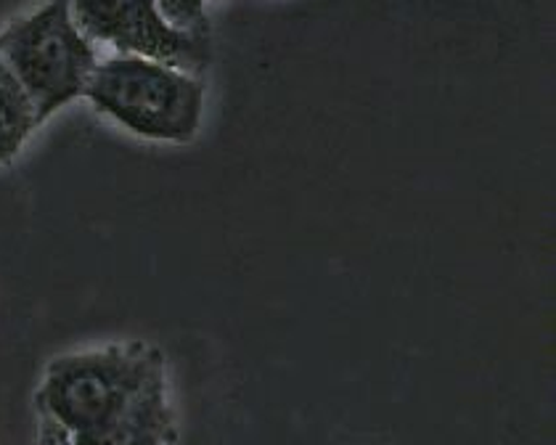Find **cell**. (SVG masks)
Listing matches in <instances>:
<instances>
[{
    "mask_svg": "<svg viewBox=\"0 0 556 445\" xmlns=\"http://www.w3.org/2000/svg\"><path fill=\"white\" fill-rule=\"evenodd\" d=\"M72 445H173L167 360L141 340L56 356L35 393Z\"/></svg>",
    "mask_w": 556,
    "mask_h": 445,
    "instance_id": "cell-1",
    "label": "cell"
},
{
    "mask_svg": "<svg viewBox=\"0 0 556 445\" xmlns=\"http://www.w3.org/2000/svg\"><path fill=\"white\" fill-rule=\"evenodd\" d=\"M0 56L33 101L40 125L86 96L101 62L93 40L77 27L70 0H48L11 22L0 33Z\"/></svg>",
    "mask_w": 556,
    "mask_h": 445,
    "instance_id": "cell-3",
    "label": "cell"
},
{
    "mask_svg": "<svg viewBox=\"0 0 556 445\" xmlns=\"http://www.w3.org/2000/svg\"><path fill=\"white\" fill-rule=\"evenodd\" d=\"M77 27L93 43L147 56L186 72L210 62V33H186L162 16L156 0H70Z\"/></svg>",
    "mask_w": 556,
    "mask_h": 445,
    "instance_id": "cell-4",
    "label": "cell"
},
{
    "mask_svg": "<svg viewBox=\"0 0 556 445\" xmlns=\"http://www.w3.org/2000/svg\"><path fill=\"white\" fill-rule=\"evenodd\" d=\"M156 3L173 27L186 33H210L207 11H204L207 0H156Z\"/></svg>",
    "mask_w": 556,
    "mask_h": 445,
    "instance_id": "cell-6",
    "label": "cell"
},
{
    "mask_svg": "<svg viewBox=\"0 0 556 445\" xmlns=\"http://www.w3.org/2000/svg\"><path fill=\"white\" fill-rule=\"evenodd\" d=\"M40 417V414H38ZM35 445H72L70 437L64 435L62 427H56L48 417H40L38 422V441Z\"/></svg>",
    "mask_w": 556,
    "mask_h": 445,
    "instance_id": "cell-7",
    "label": "cell"
},
{
    "mask_svg": "<svg viewBox=\"0 0 556 445\" xmlns=\"http://www.w3.org/2000/svg\"><path fill=\"white\" fill-rule=\"evenodd\" d=\"M40 128L33 101L0 56V165L14 160Z\"/></svg>",
    "mask_w": 556,
    "mask_h": 445,
    "instance_id": "cell-5",
    "label": "cell"
},
{
    "mask_svg": "<svg viewBox=\"0 0 556 445\" xmlns=\"http://www.w3.org/2000/svg\"><path fill=\"white\" fill-rule=\"evenodd\" d=\"M93 110L128 134L160 143H191L202 128L204 86L191 72L147 56L104 59L86 96Z\"/></svg>",
    "mask_w": 556,
    "mask_h": 445,
    "instance_id": "cell-2",
    "label": "cell"
}]
</instances>
